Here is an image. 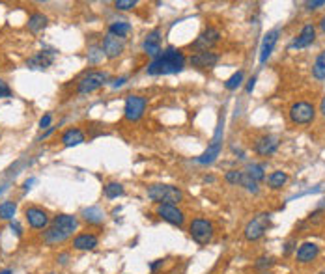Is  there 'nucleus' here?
<instances>
[{
	"instance_id": "obj_42",
	"label": "nucleus",
	"mask_w": 325,
	"mask_h": 274,
	"mask_svg": "<svg viewBox=\"0 0 325 274\" xmlns=\"http://www.w3.org/2000/svg\"><path fill=\"white\" fill-rule=\"evenodd\" d=\"M10 229H11V231H15L17 237H21V235H23V228H21V224L15 222V220H11V222H10Z\"/></svg>"
},
{
	"instance_id": "obj_43",
	"label": "nucleus",
	"mask_w": 325,
	"mask_h": 274,
	"mask_svg": "<svg viewBox=\"0 0 325 274\" xmlns=\"http://www.w3.org/2000/svg\"><path fill=\"white\" fill-rule=\"evenodd\" d=\"M314 66H318V68H321V69H325V51H321L318 56H316V62H314Z\"/></svg>"
},
{
	"instance_id": "obj_46",
	"label": "nucleus",
	"mask_w": 325,
	"mask_h": 274,
	"mask_svg": "<svg viewBox=\"0 0 325 274\" xmlns=\"http://www.w3.org/2000/svg\"><path fill=\"white\" fill-rule=\"evenodd\" d=\"M254 84H256V77H253L251 80H248V84H247V93H253Z\"/></svg>"
},
{
	"instance_id": "obj_15",
	"label": "nucleus",
	"mask_w": 325,
	"mask_h": 274,
	"mask_svg": "<svg viewBox=\"0 0 325 274\" xmlns=\"http://www.w3.org/2000/svg\"><path fill=\"white\" fill-rule=\"evenodd\" d=\"M161 37H163L161 28H154L151 32L146 34L144 41H142V51H144L151 60L159 56L161 51H163V47H161Z\"/></svg>"
},
{
	"instance_id": "obj_48",
	"label": "nucleus",
	"mask_w": 325,
	"mask_h": 274,
	"mask_svg": "<svg viewBox=\"0 0 325 274\" xmlns=\"http://www.w3.org/2000/svg\"><path fill=\"white\" fill-rule=\"evenodd\" d=\"M320 112H321V114L325 116V97L321 99V104H320Z\"/></svg>"
},
{
	"instance_id": "obj_2",
	"label": "nucleus",
	"mask_w": 325,
	"mask_h": 274,
	"mask_svg": "<svg viewBox=\"0 0 325 274\" xmlns=\"http://www.w3.org/2000/svg\"><path fill=\"white\" fill-rule=\"evenodd\" d=\"M79 229V218L75 215H56L52 218L49 228L43 231V243L47 246H60L67 241V239L73 237V233Z\"/></svg>"
},
{
	"instance_id": "obj_11",
	"label": "nucleus",
	"mask_w": 325,
	"mask_h": 274,
	"mask_svg": "<svg viewBox=\"0 0 325 274\" xmlns=\"http://www.w3.org/2000/svg\"><path fill=\"white\" fill-rule=\"evenodd\" d=\"M155 215H157L163 222L176 226V228H181L187 220L183 209H181L180 205H172V203H161V205H157L155 207Z\"/></svg>"
},
{
	"instance_id": "obj_47",
	"label": "nucleus",
	"mask_w": 325,
	"mask_h": 274,
	"mask_svg": "<svg viewBox=\"0 0 325 274\" xmlns=\"http://www.w3.org/2000/svg\"><path fill=\"white\" fill-rule=\"evenodd\" d=\"M34 183H36V177H30V179H26L25 185H23V186H25V191H28V188H30Z\"/></svg>"
},
{
	"instance_id": "obj_16",
	"label": "nucleus",
	"mask_w": 325,
	"mask_h": 274,
	"mask_svg": "<svg viewBox=\"0 0 325 274\" xmlns=\"http://www.w3.org/2000/svg\"><path fill=\"white\" fill-rule=\"evenodd\" d=\"M279 138L273 135H263L260 138H256L254 142V153L262 157H271L273 153H277L279 150Z\"/></svg>"
},
{
	"instance_id": "obj_29",
	"label": "nucleus",
	"mask_w": 325,
	"mask_h": 274,
	"mask_svg": "<svg viewBox=\"0 0 325 274\" xmlns=\"http://www.w3.org/2000/svg\"><path fill=\"white\" fill-rule=\"evenodd\" d=\"M15 213H17V203L15 202H10V200H6V202L0 203V220H15Z\"/></svg>"
},
{
	"instance_id": "obj_20",
	"label": "nucleus",
	"mask_w": 325,
	"mask_h": 274,
	"mask_svg": "<svg viewBox=\"0 0 325 274\" xmlns=\"http://www.w3.org/2000/svg\"><path fill=\"white\" fill-rule=\"evenodd\" d=\"M314 39H316V26L312 25V23H307V25L301 28L299 36L290 43V49H292V51H294V49H304V47L312 45Z\"/></svg>"
},
{
	"instance_id": "obj_38",
	"label": "nucleus",
	"mask_w": 325,
	"mask_h": 274,
	"mask_svg": "<svg viewBox=\"0 0 325 274\" xmlns=\"http://www.w3.org/2000/svg\"><path fill=\"white\" fill-rule=\"evenodd\" d=\"M49 127H52V114H45L42 119H40V129L47 131Z\"/></svg>"
},
{
	"instance_id": "obj_45",
	"label": "nucleus",
	"mask_w": 325,
	"mask_h": 274,
	"mask_svg": "<svg viewBox=\"0 0 325 274\" xmlns=\"http://www.w3.org/2000/svg\"><path fill=\"white\" fill-rule=\"evenodd\" d=\"M161 265H163V259H157L155 263H151V265H150V270H151V272H157V269H159Z\"/></svg>"
},
{
	"instance_id": "obj_34",
	"label": "nucleus",
	"mask_w": 325,
	"mask_h": 274,
	"mask_svg": "<svg viewBox=\"0 0 325 274\" xmlns=\"http://www.w3.org/2000/svg\"><path fill=\"white\" fill-rule=\"evenodd\" d=\"M137 0H116L114 2V8L118 11H129V10H133V8H137Z\"/></svg>"
},
{
	"instance_id": "obj_51",
	"label": "nucleus",
	"mask_w": 325,
	"mask_h": 274,
	"mask_svg": "<svg viewBox=\"0 0 325 274\" xmlns=\"http://www.w3.org/2000/svg\"><path fill=\"white\" fill-rule=\"evenodd\" d=\"M0 274H13V270H11V269H4V270H0Z\"/></svg>"
},
{
	"instance_id": "obj_49",
	"label": "nucleus",
	"mask_w": 325,
	"mask_h": 274,
	"mask_svg": "<svg viewBox=\"0 0 325 274\" xmlns=\"http://www.w3.org/2000/svg\"><path fill=\"white\" fill-rule=\"evenodd\" d=\"M213 181H215V177H213V176H206V177H204V183H213Z\"/></svg>"
},
{
	"instance_id": "obj_40",
	"label": "nucleus",
	"mask_w": 325,
	"mask_h": 274,
	"mask_svg": "<svg viewBox=\"0 0 325 274\" xmlns=\"http://www.w3.org/2000/svg\"><path fill=\"white\" fill-rule=\"evenodd\" d=\"M304 6H307V10H309V11L318 10V8L325 6V0H316V2H304Z\"/></svg>"
},
{
	"instance_id": "obj_31",
	"label": "nucleus",
	"mask_w": 325,
	"mask_h": 274,
	"mask_svg": "<svg viewBox=\"0 0 325 274\" xmlns=\"http://www.w3.org/2000/svg\"><path fill=\"white\" fill-rule=\"evenodd\" d=\"M243 78H245L243 71H236V73L232 75V77H230V78L226 80V82H224V88L230 90V92H232V90H238L239 86L243 84Z\"/></svg>"
},
{
	"instance_id": "obj_52",
	"label": "nucleus",
	"mask_w": 325,
	"mask_h": 274,
	"mask_svg": "<svg viewBox=\"0 0 325 274\" xmlns=\"http://www.w3.org/2000/svg\"><path fill=\"white\" fill-rule=\"evenodd\" d=\"M320 274H325V272H320Z\"/></svg>"
},
{
	"instance_id": "obj_41",
	"label": "nucleus",
	"mask_w": 325,
	"mask_h": 274,
	"mask_svg": "<svg viewBox=\"0 0 325 274\" xmlns=\"http://www.w3.org/2000/svg\"><path fill=\"white\" fill-rule=\"evenodd\" d=\"M312 75H314V78H318V80H325V69L318 68V66H312Z\"/></svg>"
},
{
	"instance_id": "obj_14",
	"label": "nucleus",
	"mask_w": 325,
	"mask_h": 274,
	"mask_svg": "<svg viewBox=\"0 0 325 274\" xmlns=\"http://www.w3.org/2000/svg\"><path fill=\"white\" fill-rule=\"evenodd\" d=\"M101 49H103L105 58L114 60V58H118L124 54L125 39H120V37L112 36V34H107V36L103 37V41H101Z\"/></svg>"
},
{
	"instance_id": "obj_30",
	"label": "nucleus",
	"mask_w": 325,
	"mask_h": 274,
	"mask_svg": "<svg viewBox=\"0 0 325 274\" xmlns=\"http://www.w3.org/2000/svg\"><path fill=\"white\" fill-rule=\"evenodd\" d=\"M86 58H88V64H92V66H98V64L103 62L105 54H103V49H101V45H90V47H88Z\"/></svg>"
},
{
	"instance_id": "obj_13",
	"label": "nucleus",
	"mask_w": 325,
	"mask_h": 274,
	"mask_svg": "<svg viewBox=\"0 0 325 274\" xmlns=\"http://www.w3.org/2000/svg\"><path fill=\"white\" fill-rule=\"evenodd\" d=\"M25 220L28 222L32 229H47L51 224L49 213L37 205H28L25 209Z\"/></svg>"
},
{
	"instance_id": "obj_33",
	"label": "nucleus",
	"mask_w": 325,
	"mask_h": 274,
	"mask_svg": "<svg viewBox=\"0 0 325 274\" xmlns=\"http://www.w3.org/2000/svg\"><path fill=\"white\" fill-rule=\"evenodd\" d=\"M224 179H226V183H230V185L238 186V185H241L243 172H241V170H230V172H226V176H224Z\"/></svg>"
},
{
	"instance_id": "obj_24",
	"label": "nucleus",
	"mask_w": 325,
	"mask_h": 274,
	"mask_svg": "<svg viewBox=\"0 0 325 274\" xmlns=\"http://www.w3.org/2000/svg\"><path fill=\"white\" fill-rule=\"evenodd\" d=\"M47 25H49V19H47V15L40 13V11H34V13L28 17V23H26V26H28V30H30L32 34H40L42 30H45Z\"/></svg>"
},
{
	"instance_id": "obj_26",
	"label": "nucleus",
	"mask_w": 325,
	"mask_h": 274,
	"mask_svg": "<svg viewBox=\"0 0 325 274\" xmlns=\"http://www.w3.org/2000/svg\"><path fill=\"white\" fill-rule=\"evenodd\" d=\"M265 179H267L269 188L279 191V188H282V186L288 183V174L282 172V170H275V172H271L269 176H265Z\"/></svg>"
},
{
	"instance_id": "obj_10",
	"label": "nucleus",
	"mask_w": 325,
	"mask_h": 274,
	"mask_svg": "<svg viewBox=\"0 0 325 274\" xmlns=\"http://www.w3.org/2000/svg\"><path fill=\"white\" fill-rule=\"evenodd\" d=\"M219 41H221V32L217 30L215 26H206V28L196 36L195 41H191L189 49L195 52H206V51H212Z\"/></svg>"
},
{
	"instance_id": "obj_8",
	"label": "nucleus",
	"mask_w": 325,
	"mask_h": 274,
	"mask_svg": "<svg viewBox=\"0 0 325 274\" xmlns=\"http://www.w3.org/2000/svg\"><path fill=\"white\" fill-rule=\"evenodd\" d=\"M290 121L294 125H309L316 118V107L309 101H295L290 107Z\"/></svg>"
},
{
	"instance_id": "obj_9",
	"label": "nucleus",
	"mask_w": 325,
	"mask_h": 274,
	"mask_svg": "<svg viewBox=\"0 0 325 274\" xmlns=\"http://www.w3.org/2000/svg\"><path fill=\"white\" fill-rule=\"evenodd\" d=\"M146 107H148V101L142 95H137V93H131L125 97V104H124V119L129 121V123H135L142 119L146 112Z\"/></svg>"
},
{
	"instance_id": "obj_44",
	"label": "nucleus",
	"mask_w": 325,
	"mask_h": 274,
	"mask_svg": "<svg viewBox=\"0 0 325 274\" xmlns=\"http://www.w3.org/2000/svg\"><path fill=\"white\" fill-rule=\"evenodd\" d=\"M294 246H295V241H288V243L284 244V250H282V254L284 256H288L292 250H294Z\"/></svg>"
},
{
	"instance_id": "obj_36",
	"label": "nucleus",
	"mask_w": 325,
	"mask_h": 274,
	"mask_svg": "<svg viewBox=\"0 0 325 274\" xmlns=\"http://www.w3.org/2000/svg\"><path fill=\"white\" fill-rule=\"evenodd\" d=\"M0 97L2 99L11 97V90H10V86H8V82H6L4 78H0Z\"/></svg>"
},
{
	"instance_id": "obj_4",
	"label": "nucleus",
	"mask_w": 325,
	"mask_h": 274,
	"mask_svg": "<svg viewBox=\"0 0 325 274\" xmlns=\"http://www.w3.org/2000/svg\"><path fill=\"white\" fill-rule=\"evenodd\" d=\"M187 233L196 244L206 246L215 237V224L206 217H195L187 224Z\"/></svg>"
},
{
	"instance_id": "obj_28",
	"label": "nucleus",
	"mask_w": 325,
	"mask_h": 274,
	"mask_svg": "<svg viewBox=\"0 0 325 274\" xmlns=\"http://www.w3.org/2000/svg\"><path fill=\"white\" fill-rule=\"evenodd\" d=\"M245 174H247L251 179H254L256 183L263 181L265 179V164H258V162H248L247 168H245Z\"/></svg>"
},
{
	"instance_id": "obj_6",
	"label": "nucleus",
	"mask_w": 325,
	"mask_h": 274,
	"mask_svg": "<svg viewBox=\"0 0 325 274\" xmlns=\"http://www.w3.org/2000/svg\"><path fill=\"white\" fill-rule=\"evenodd\" d=\"M105 84H110V75L107 71H99V69L86 71L77 80V95H88V93L98 92Z\"/></svg>"
},
{
	"instance_id": "obj_19",
	"label": "nucleus",
	"mask_w": 325,
	"mask_h": 274,
	"mask_svg": "<svg viewBox=\"0 0 325 274\" xmlns=\"http://www.w3.org/2000/svg\"><path fill=\"white\" fill-rule=\"evenodd\" d=\"M320 256V246L316 243H303L299 248L295 250V261L301 265L312 263Z\"/></svg>"
},
{
	"instance_id": "obj_5",
	"label": "nucleus",
	"mask_w": 325,
	"mask_h": 274,
	"mask_svg": "<svg viewBox=\"0 0 325 274\" xmlns=\"http://www.w3.org/2000/svg\"><path fill=\"white\" fill-rule=\"evenodd\" d=\"M222 144H224V112L219 116V121H217L215 135H213V138H212V144L207 145V150L204 151L200 157H196L195 162L196 164H202V166L213 164V162L219 159V155H221Z\"/></svg>"
},
{
	"instance_id": "obj_25",
	"label": "nucleus",
	"mask_w": 325,
	"mask_h": 274,
	"mask_svg": "<svg viewBox=\"0 0 325 274\" xmlns=\"http://www.w3.org/2000/svg\"><path fill=\"white\" fill-rule=\"evenodd\" d=\"M131 30H133V26H131L127 21H114L108 25L107 34H112V36L120 37V39H125V37L131 34Z\"/></svg>"
},
{
	"instance_id": "obj_3",
	"label": "nucleus",
	"mask_w": 325,
	"mask_h": 274,
	"mask_svg": "<svg viewBox=\"0 0 325 274\" xmlns=\"http://www.w3.org/2000/svg\"><path fill=\"white\" fill-rule=\"evenodd\" d=\"M146 196L154 203L161 205V203H172V205H180L183 202V191L180 186L168 185V183H154L146 188Z\"/></svg>"
},
{
	"instance_id": "obj_35",
	"label": "nucleus",
	"mask_w": 325,
	"mask_h": 274,
	"mask_svg": "<svg viewBox=\"0 0 325 274\" xmlns=\"http://www.w3.org/2000/svg\"><path fill=\"white\" fill-rule=\"evenodd\" d=\"M271 265H275V258H271V256H262V258L256 259L254 267H256V269H269Z\"/></svg>"
},
{
	"instance_id": "obj_1",
	"label": "nucleus",
	"mask_w": 325,
	"mask_h": 274,
	"mask_svg": "<svg viewBox=\"0 0 325 274\" xmlns=\"http://www.w3.org/2000/svg\"><path fill=\"white\" fill-rule=\"evenodd\" d=\"M187 56L185 52L178 49V47H165L157 58H154L148 66H146V73L150 77H163V75H178L185 69Z\"/></svg>"
},
{
	"instance_id": "obj_23",
	"label": "nucleus",
	"mask_w": 325,
	"mask_h": 274,
	"mask_svg": "<svg viewBox=\"0 0 325 274\" xmlns=\"http://www.w3.org/2000/svg\"><path fill=\"white\" fill-rule=\"evenodd\" d=\"M81 217H83L84 222L92 224V226H99V224H103L105 220V213L103 209H99V207H86V209H83Z\"/></svg>"
},
{
	"instance_id": "obj_17",
	"label": "nucleus",
	"mask_w": 325,
	"mask_h": 274,
	"mask_svg": "<svg viewBox=\"0 0 325 274\" xmlns=\"http://www.w3.org/2000/svg\"><path fill=\"white\" fill-rule=\"evenodd\" d=\"M54 56L56 51H40L34 56H30L26 60V68L28 69H49L54 64Z\"/></svg>"
},
{
	"instance_id": "obj_12",
	"label": "nucleus",
	"mask_w": 325,
	"mask_h": 274,
	"mask_svg": "<svg viewBox=\"0 0 325 274\" xmlns=\"http://www.w3.org/2000/svg\"><path fill=\"white\" fill-rule=\"evenodd\" d=\"M221 62V54L215 51L206 52H195L187 58V64L195 69H202V71H209V69L217 68V64Z\"/></svg>"
},
{
	"instance_id": "obj_50",
	"label": "nucleus",
	"mask_w": 325,
	"mask_h": 274,
	"mask_svg": "<svg viewBox=\"0 0 325 274\" xmlns=\"http://www.w3.org/2000/svg\"><path fill=\"white\" fill-rule=\"evenodd\" d=\"M320 28H321V32H325V17H321V21H320Z\"/></svg>"
},
{
	"instance_id": "obj_18",
	"label": "nucleus",
	"mask_w": 325,
	"mask_h": 274,
	"mask_svg": "<svg viewBox=\"0 0 325 274\" xmlns=\"http://www.w3.org/2000/svg\"><path fill=\"white\" fill-rule=\"evenodd\" d=\"M99 244V237L92 231H83L77 233L73 237V250H79V252H88V250H95Z\"/></svg>"
},
{
	"instance_id": "obj_7",
	"label": "nucleus",
	"mask_w": 325,
	"mask_h": 274,
	"mask_svg": "<svg viewBox=\"0 0 325 274\" xmlns=\"http://www.w3.org/2000/svg\"><path fill=\"white\" fill-rule=\"evenodd\" d=\"M269 220H271V215H269V213H260V215H256L253 220H248L245 229H243V237H245V241H248V243H256V241H260V239L265 235V231H267Z\"/></svg>"
},
{
	"instance_id": "obj_32",
	"label": "nucleus",
	"mask_w": 325,
	"mask_h": 274,
	"mask_svg": "<svg viewBox=\"0 0 325 274\" xmlns=\"http://www.w3.org/2000/svg\"><path fill=\"white\" fill-rule=\"evenodd\" d=\"M239 186H245V188H247L248 192H253V194H258V192H260L258 183L254 181V179H251V177H248L245 172H243V179H241V185H239Z\"/></svg>"
},
{
	"instance_id": "obj_37",
	"label": "nucleus",
	"mask_w": 325,
	"mask_h": 274,
	"mask_svg": "<svg viewBox=\"0 0 325 274\" xmlns=\"http://www.w3.org/2000/svg\"><path fill=\"white\" fill-rule=\"evenodd\" d=\"M129 80V77H118V78H110V88L112 90H118L122 86H125V82Z\"/></svg>"
},
{
	"instance_id": "obj_39",
	"label": "nucleus",
	"mask_w": 325,
	"mask_h": 274,
	"mask_svg": "<svg viewBox=\"0 0 325 274\" xmlns=\"http://www.w3.org/2000/svg\"><path fill=\"white\" fill-rule=\"evenodd\" d=\"M69 258H71V256H69V252L58 254V256H56V263L60 265V267H66V265L69 263Z\"/></svg>"
},
{
	"instance_id": "obj_21",
	"label": "nucleus",
	"mask_w": 325,
	"mask_h": 274,
	"mask_svg": "<svg viewBox=\"0 0 325 274\" xmlns=\"http://www.w3.org/2000/svg\"><path fill=\"white\" fill-rule=\"evenodd\" d=\"M279 36H280V30L279 28H273V30H269L265 34L262 41V47H260V64H265L267 62V58L273 54V49L279 41Z\"/></svg>"
},
{
	"instance_id": "obj_27",
	"label": "nucleus",
	"mask_w": 325,
	"mask_h": 274,
	"mask_svg": "<svg viewBox=\"0 0 325 274\" xmlns=\"http://www.w3.org/2000/svg\"><path fill=\"white\" fill-rule=\"evenodd\" d=\"M125 194V188L122 183L118 181H108L103 185V196L107 200H116V198H122Z\"/></svg>"
},
{
	"instance_id": "obj_22",
	"label": "nucleus",
	"mask_w": 325,
	"mask_h": 274,
	"mask_svg": "<svg viewBox=\"0 0 325 274\" xmlns=\"http://www.w3.org/2000/svg\"><path fill=\"white\" fill-rule=\"evenodd\" d=\"M60 142H62L64 147H75V145H81L83 142H86V135L79 127H71L62 133L60 136Z\"/></svg>"
}]
</instances>
